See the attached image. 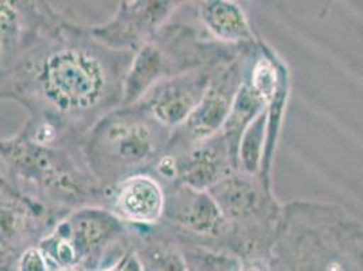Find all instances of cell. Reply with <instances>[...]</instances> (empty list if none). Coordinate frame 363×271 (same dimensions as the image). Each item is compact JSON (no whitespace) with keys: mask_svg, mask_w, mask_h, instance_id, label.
<instances>
[{"mask_svg":"<svg viewBox=\"0 0 363 271\" xmlns=\"http://www.w3.org/2000/svg\"><path fill=\"white\" fill-rule=\"evenodd\" d=\"M102 72L96 62L82 53L67 50L46 62L44 89L64 109L86 107L102 89Z\"/></svg>","mask_w":363,"mask_h":271,"instance_id":"obj_1","label":"cell"},{"mask_svg":"<svg viewBox=\"0 0 363 271\" xmlns=\"http://www.w3.org/2000/svg\"><path fill=\"white\" fill-rule=\"evenodd\" d=\"M117 211L135 223H152L163 211V194L156 182L147 177L129 178L117 196Z\"/></svg>","mask_w":363,"mask_h":271,"instance_id":"obj_2","label":"cell"},{"mask_svg":"<svg viewBox=\"0 0 363 271\" xmlns=\"http://www.w3.org/2000/svg\"><path fill=\"white\" fill-rule=\"evenodd\" d=\"M197 80H182L172 82L166 89L156 95V101L152 104V110L156 118L163 123L174 125L187 118L194 113L201 104L202 92L201 83Z\"/></svg>","mask_w":363,"mask_h":271,"instance_id":"obj_3","label":"cell"},{"mask_svg":"<svg viewBox=\"0 0 363 271\" xmlns=\"http://www.w3.org/2000/svg\"><path fill=\"white\" fill-rule=\"evenodd\" d=\"M102 140L110 144L111 152L117 155L123 163H136L147 157L152 151L150 129L137 122L117 121L106 128V135Z\"/></svg>","mask_w":363,"mask_h":271,"instance_id":"obj_4","label":"cell"},{"mask_svg":"<svg viewBox=\"0 0 363 271\" xmlns=\"http://www.w3.org/2000/svg\"><path fill=\"white\" fill-rule=\"evenodd\" d=\"M233 104L220 91H206L201 104L190 116V126L198 137L211 135L230 113Z\"/></svg>","mask_w":363,"mask_h":271,"instance_id":"obj_5","label":"cell"},{"mask_svg":"<svg viewBox=\"0 0 363 271\" xmlns=\"http://www.w3.org/2000/svg\"><path fill=\"white\" fill-rule=\"evenodd\" d=\"M203 19L218 37L225 40H240L248 33L240 9L232 3H211L203 9Z\"/></svg>","mask_w":363,"mask_h":271,"instance_id":"obj_6","label":"cell"},{"mask_svg":"<svg viewBox=\"0 0 363 271\" xmlns=\"http://www.w3.org/2000/svg\"><path fill=\"white\" fill-rule=\"evenodd\" d=\"M272 70L260 62L255 68L254 74V89L259 92L263 98H266L269 94H272V75L270 72Z\"/></svg>","mask_w":363,"mask_h":271,"instance_id":"obj_7","label":"cell"},{"mask_svg":"<svg viewBox=\"0 0 363 271\" xmlns=\"http://www.w3.org/2000/svg\"><path fill=\"white\" fill-rule=\"evenodd\" d=\"M21 271H46L45 260L43 255L35 251L29 250L21 262Z\"/></svg>","mask_w":363,"mask_h":271,"instance_id":"obj_8","label":"cell"},{"mask_svg":"<svg viewBox=\"0 0 363 271\" xmlns=\"http://www.w3.org/2000/svg\"><path fill=\"white\" fill-rule=\"evenodd\" d=\"M162 271H186V267L179 256L172 255L164 260Z\"/></svg>","mask_w":363,"mask_h":271,"instance_id":"obj_9","label":"cell"},{"mask_svg":"<svg viewBox=\"0 0 363 271\" xmlns=\"http://www.w3.org/2000/svg\"><path fill=\"white\" fill-rule=\"evenodd\" d=\"M62 271H75V270H69V269H65V270H62Z\"/></svg>","mask_w":363,"mask_h":271,"instance_id":"obj_10","label":"cell"}]
</instances>
